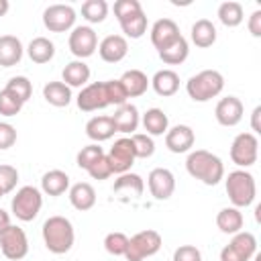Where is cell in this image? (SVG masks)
Wrapping results in <instances>:
<instances>
[{
	"mask_svg": "<svg viewBox=\"0 0 261 261\" xmlns=\"http://www.w3.org/2000/svg\"><path fill=\"white\" fill-rule=\"evenodd\" d=\"M6 90L12 92L20 102H27V100L31 98V94H33V84H31V80L24 77V75H14V77L8 80Z\"/></svg>",
	"mask_w": 261,
	"mask_h": 261,
	"instance_id": "74e56055",
	"label": "cell"
},
{
	"mask_svg": "<svg viewBox=\"0 0 261 261\" xmlns=\"http://www.w3.org/2000/svg\"><path fill=\"white\" fill-rule=\"evenodd\" d=\"M112 118V124H114V130L116 133H135L139 122H141V116H139V110L135 104H122L116 108V112L110 116Z\"/></svg>",
	"mask_w": 261,
	"mask_h": 261,
	"instance_id": "d6986e66",
	"label": "cell"
},
{
	"mask_svg": "<svg viewBox=\"0 0 261 261\" xmlns=\"http://www.w3.org/2000/svg\"><path fill=\"white\" fill-rule=\"evenodd\" d=\"M98 53L106 63H118L128 53V43L122 35H108L98 43Z\"/></svg>",
	"mask_w": 261,
	"mask_h": 261,
	"instance_id": "ac0fdd59",
	"label": "cell"
},
{
	"mask_svg": "<svg viewBox=\"0 0 261 261\" xmlns=\"http://www.w3.org/2000/svg\"><path fill=\"white\" fill-rule=\"evenodd\" d=\"M173 261H202V253L194 245H179L173 251Z\"/></svg>",
	"mask_w": 261,
	"mask_h": 261,
	"instance_id": "f6af8a7d",
	"label": "cell"
},
{
	"mask_svg": "<svg viewBox=\"0 0 261 261\" xmlns=\"http://www.w3.org/2000/svg\"><path fill=\"white\" fill-rule=\"evenodd\" d=\"M22 106H24V102H20L6 88L0 92V114H4V116H16L22 110Z\"/></svg>",
	"mask_w": 261,
	"mask_h": 261,
	"instance_id": "60d3db41",
	"label": "cell"
},
{
	"mask_svg": "<svg viewBox=\"0 0 261 261\" xmlns=\"http://www.w3.org/2000/svg\"><path fill=\"white\" fill-rule=\"evenodd\" d=\"M77 108L84 110V112H94V110H102L108 104V98H106V90H104V82H94V84H88L80 90L77 98Z\"/></svg>",
	"mask_w": 261,
	"mask_h": 261,
	"instance_id": "4fadbf2b",
	"label": "cell"
},
{
	"mask_svg": "<svg viewBox=\"0 0 261 261\" xmlns=\"http://www.w3.org/2000/svg\"><path fill=\"white\" fill-rule=\"evenodd\" d=\"M104 90H106V98H108V104H114V106H122L126 104L128 96L120 84V80H108L104 82Z\"/></svg>",
	"mask_w": 261,
	"mask_h": 261,
	"instance_id": "b9f144b4",
	"label": "cell"
},
{
	"mask_svg": "<svg viewBox=\"0 0 261 261\" xmlns=\"http://www.w3.org/2000/svg\"><path fill=\"white\" fill-rule=\"evenodd\" d=\"M257 253V239L253 232L241 230L232 234L230 243L222 247L220 251V261H249Z\"/></svg>",
	"mask_w": 261,
	"mask_h": 261,
	"instance_id": "ba28073f",
	"label": "cell"
},
{
	"mask_svg": "<svg viewBox=\"0 0 261 261\" xmlns=\"http://www.w3.org/2000/svg\"><path fill=\"white\" fill-rule=\"evenodd\" d=\"M179 37H181L179 27H177V22L171 20V18H159V20H155L153 27H151V43H153V47H155L157 51L169 47V45H171L173 41H177Z\"/></svg>",
	"mask_w": 261,
	"mask_h": 261,
	"instance_id": "2e32d148",
	"label": "cell"
},
{
	"mask_svg": "<svg viewBox=\"0 0 261 261\" xmlns=\"http://www.w3.org/2000/svg\"><path fill=\"white\" fill-rule=\"evenodd\" d=\"M192 43L200 49L212 47L216 43V27L208 18H200L192 24Z\"/></svg>",
	"mask_w": 261,
	"mask_h": 261,
	"instance_id": "4316f807",
	"label": "cell"
},
{
	"mask_svg": "<svg viewBox=\"0 0 261 261\" xmlns=\"http://www.w3.org/2000/svg\"><path fill=\"white\" fill-rule=\"evenodd\" d=\"M186 169L194 179H200L206 186H216L224 177L222 159L206 149L190 151V155L186 159Z\"/></svg>",
	"mask_w": 261,
	"mask_h": 261,
	"instance_id": "6da1fadb",
	"label": "cell"
},
{
	"mask_svg": "<svg viewBox=\"0 0 261 261\" xmlns=\"http://www.w3.org/2000/svg\"><path fill=\"white\" fill-rule=\"evenodd\" d=\"M259 114H261V106H257V108L253 110V114H251V116H253V118H251V128H253L255 133L261 130V128H259Z\"/></svg>",
	"mask_w": 261,
	"mask_h": 261,
	"instance_id": "681fc988",
	"label": "cell"
},
{
	"mask_svg": "<svg viewBox=\"0 0 261 261\" xmlns=\"http://www.w3.org/2000/svg\"><path fill=\"white\" fill-rule=\"evenodd\" d=\"M133 141V149H135V157L139 159H147L155 153V143L147 133H133L130 135Z\"/></svg>",
	"mask_w": 261,
	"mask_h": 261,
	"instance_id": "8d00e7d4",
	"label": "cell"
},
{
	"mask_svg": "<svg viewBox=\"0 0 261 261\" xmlns=\"http://www.w3.org/2000/svg\"><path fill=\"white\" fill-rule=\"evenodd\" d=\"M243 112H245L243 102L237 96L220 98L214 108V116H216L218 124H222V126H237L243 120Z\"/></svg>",
	"mask_w": 261,
	"mask_h": 261,
	"instance_id": "9a60e30c",
	"label": "cell"
},
{
	"mask_svg": "<svg viewBox=\"0 0 261 261\" xmlns=\"http://www.w3.org/2000/svg\"><path fill=\"white\" fill-rule=\"evenodd\" d=\"M147 184H149V192L155 200H167V198H171V194L175 190V177L165 167L151 169L149 177H147Z\"/></svg>",
	"mask_w": 261,
	"mask_h": 261,
	"instance_id": "5bb4252c",
	"label": "cell"
},
{
	"mask_svg": "<svg viewBox=\"0 0 261 261\" xmlns=\"http://www.w3.org/2000/svg\"><path fill=\"white\" fill-rule=\"evenodd\" d=\"M16 143V128L8 122H0V151L10 149Z\"/></svg>",
	"mask_w": 261,
	"mask_h": 261,
	"instance_id": "7dc6e473",
	"label": "cell"
},
{
	"mask_svg": "<svg viewBox=\"0 0 261 261\" xmlns=\"http://www.w3.org/2000/svg\"><path fill=\"white\" fill-rule=\"evenodd\" d=\"M41 190L47 196H61L69 190V175L61 169H51L41 177Z\"/></svg>",
	"mask_w": 261,
	"mask_h": 261,
	"instance_id": "cb8c5ba5",
	"label": "cell"
},
{
	"mask_svg": "<svg viewBox=\"0 0 261 261\" xmlns=\"http://www.w3.org/2000/svg\"><path fill=\"white\" fill-rule=\"evenodd\" d=\"M118 22H120V29H122V33H124V39H126V37H130V39H141V37L147 33V16H145L143 10L128 14V16H124V18H120Z\"/></svg>",
	"mask_w": 261,
	"mask_h": 261,
	"instance_id": "1f68e13d",
	"label": "cell"
},
{
	"mask_svg": "<svg viewBox=\"0 0 261 261\" xmlns=\"http://www.w3.org/2000/svg\"><path fill=\"white\" fill-rule=\"evenodd\" d=\"M43 24L51 33H65L75 24V10L69 4H51L43 10Z\"/></svg>",
	"mask_w": 261,
	"mask_h": 261,
	"instance_id": "8fae6325",
	"label": "cell"
},
{
	"mask_svg": "<svg viewBox=\"0 0 261 261\" xmlns=\"http://www.w3.org/2000/svg\"><path fill=\"white\" fill-rule=\"evenodd\" d=\"M247 27H249V33H251L253 37H261V10H255V12L249 16Z\"/></svg>",
	"mask_w": 261,
	"mask_h": 261,
	"instance_id": "c3c4849f",
	"label": "cell"
},
{
	"mask_svg": "<svg viewBox=\"0 0 261 261\" xmlns=\"http://www.w3.org/2000/svg\"><path fill=\"white\" fill-rule=\"evenodd\" d=\"M196 135L188 124H175L165 133V147L171 153H188L194 147Z\"/></svg>",
	"mask_w": 261,
	"mask_h": 261,
	"instance_id": "e0dca14e",
	"label": "cell"
},
{
	"mask_svg": "<svg viewBox=\"0 0 261 261\" xmlns=\"http://www.w3.org/2000/svg\"><path fill=\"white\" fill-rule=\"evenodd\" d=\"M259 155V141L255 133H241L230 145V159L239 167H251Z\"/></svg>",
	"mask_w": 261,
	"mask_h": 261,
	"instance_id": "9c48e42d",
	"label": "cell"
},
{
	"mask_svg": "<svg viewBox=\"0 0 261 261\" xmlns=\"http://www.w3.org/2000/svg\"><path fill=\"white\" fill-rule=\"evenodd\" d=\"M8 8H10L8 0H0V16H4V14L8 12Z\"/></svg>",
	"mask_w": 261,
	"mask_h": 261,
	"instance_id": "816d5d0a",
	"label": "cell"
},
{
	"mask_svg": "<svg viewBox=\"0 0 261 261\" xmlns=\"http://www.w3.org/2000/svg\"><path fill=\"white\" fill-rule=\"evenodd\" d=\"M149 82H151L153 90L163 98L165 96H173L179 90V75L173 69H159Z\"/></svg>",
	"mask_w": 261,
	"mask_h": 261,
	"instance_id": "d4e9b609",
	"label": "cell"
},
{
	"mask_svg": "<svg viewBox=\"0 0 261 261\" xmlns=\"http://www.w3.org/2000/svg\"><path fill=\"white\" fill-rule=\"evenodd\" d=\"M43 241L45 247L53 253V255H63L73 247L75 241V230L69 218L65 216H49L43 222Z\"/></svg>",
	"mask_w": 261,
	"mask_h": 261,
	"instance_id": "7a4b0ae2",
	"label": "cell"
},
{
	"mask_svg": "<svg viewBox=\"0 0 261 261\" xmlns=\"http://www.w3.org/2000/svg\"><path fill=\"white\" fill-rule=\"evenodd\" d=\"M120 84L126 92L128 98H137V96H143L147 92V88L151 86L147 73H143L141 69H126L122 75H120Z\"/></svg>",
	"mask_w": 261,
	"mask_h": 261,
	"instance_id": "7402d4cb",
	"label": "cell"
},
{
	"mask_svg": "<svg viewBox=\"0 0 261 261\" xmlns=\"http://www.w3.org/2000/svg\"><path fill=\"white\" fill-rule=\"evenodd\" d=\"M243 222H245L243 212L239 208H234V206H226V208H222L216 214V226L224 234H237V232H241Z\"/></svg>",
	"mask_w": 261,
	"mask_h": 261,
	"instance_id": "484cf974",
	"label": "cell"
},
{
	"mask_svg": "<svg viewBox=\"0 0 261 261\" xmlns=\"http://www.w3.org/2000/svg\"><path fill=\"white\" fill-rule=\"evenodd\" d=\"M8 224H10V216H8V212H6V210H2V208H0V232H2Z\"/></svg>",
	"mask_w": 261,
	"mask_h": 261,
	"instance_id": "f907efd6",
	"label": "cell"
},
{
	"mask_svg": "<svg viewBox=\"0 0 261 261\" xmlns=\"http://www.w3.org/2000/svg\"><path fill=\"white\" fill-rule=\"evenodd\" d=\"M245 18V12H243V4L241 2H234V0H226L218 6V20L224 24V27H239Z\"/></svg>",
	"mask_w": 261,
	"mask_h": 261,
	"instance_id": "836d02e7",
	"label": "cell"
},
{
	"mask_svg": "<svg viewBox=\"0 0 261 261\" xmlns=\"http://www.w3.org/2000/svg\"><path fill=\"white\" fill-rule=\"evenodd\" d=\"M0 251L6 259L10 261H20L27 257L29 253V239L27 232L20 226L8 224L2 232H0Z\"/></svg>",
	"mask_w": 261,
	"mask_h": 261,
	"instance_id": "52a82bcc",
	"label": "cell"
},
{
	"mask_svg": "<svg viewBox=\"0 0 261 261\" xmlns=\"http://www.w3.org/2000/svg\"><path fill=\"white\" fill-rule=\"evenodd\" d=\"M104 155V149L98 145V143H92V145H86V147H82V151L77 153V157H75V161H77V167H82V169H90L100 157Z\"/></svg>",
	"mask_w": 261,
	"mask_h": 261,
	"instance_id": "f35d334b",
	"label": "cell"
},
{
	"mask_svg": "<svg viewBox=\"0 0 261 261\" xmlns=\"http://www.w3.org/2000/svg\"><path fill=\"white\" fill-rule=\"evenodd\" d=\"M22 43L14 35H2L0 37V65L12 67L22 59Z\"/></svg>",
	"mask_w": 261,
	"mask_h": 261,
	"instance_id": "44dd1931",
	"label": "cell"
},
{
	"mask_svg": "<svg viewBox=\"0 0 261 261\" xmlns=\"http://www.w3.org/2000/svg\"><path fill=\"white\" fill-rule=\"evenodd\" d=\"M61 77H63V84L69 88H84L88 86V80H90V67L82 59H75L63 67Z\"/></svg>",
	"mask_w": 261,
	"mask_h": 261,
	"instance_id": "603a6c76",
	"label": "cell"
},
{
	"mask_svg": "<svg viewBox=\"0 0 261 261\" xmlns=\"http://www.w3.org/2000/svg\"><path fill=\"white\" fill-rule=\"evenodd\" d=\"M88 173L94 177V179H106V177H110L112 175V167H110V161H108V157H106V153L88 169Z\"/></svg>",
	"mask_w": 261,
	"mask_h": 261,
	"instance_id": "bcb514c9",
	"label": "cell"
},
{
	"mask_svg": "<svg viewBox=\"0 0 261 261\" xmlns=\"http://www.w3.org/2000/svg\"><path fill=\"white\" fill-rule=\"evenodd\" d=\"M161 234L157 230H141L137 234H133L128 239V247H126V253L124 257L128 261H143L145 257H151L155 255L159 249H161Z\"/></svg>",
	"mask_w": 261,
	"mask_h": 261,
	"instance_id": "8992f818",
	"label": "cell"
},
{
	"mask_svg": "<svg viewBox=\"0 0 261 261\" xmlns=\"http://www.w3.org/2000/svg\"><path fill=\"white\" fill-rule=\"evenodd\" d=\"M67 45H69V51L77 59H86V57L94 55V51L98 49V35H96V31L92 27L80 24V27L71 29Z\"/></svg>",
	"mask_w": 261,
	"mask_h": 261,
	"instance_id": "30bf717a",
	"label": "cell"
},
{
	"mask_svg": "<svg viewBox=\"0 0 261 261\" xmlns=\"http://www.w3.org/2000/svg\"><path fill=\"white\" fill-rule=\"evenodd\" d=\"M27 53H29V57H31L33 63H47V61H51L53 55H55V45H53V41H49L47 37H35V39L29 43Z\"/></svg>",
	"mask_w": 261,
	"mask_h": 261,
	"instance_id": "4dcf8cb0",
	"label": "cell"
},
{
	"mask_svg": "<svg viewBox=\"0 0 261 261\" xmlns=\"http://www.w3.org/2000/svg\"><path fill=\"white\" fill-rule=\"evenodd\" d=\"M82 16L96 24V22H102L106 16H108V4L106 0H86L82 4Z\"/></svg>",
	"mask_w": 261,
	"mask_h": 261,
	"instance_id": "d590c367",
	"label": "cell"
},
{
	"mask_svg": "<svg viewBox=\"0 0 261 261\" xmlns=\"http://www.w3.org/2000/svg\"><path fill=\"white\" fill-rule=\"evenodd\" d=\"M108 161H110V167H112V173H126L130 171L133 163H135V149H133V141L130 137H122L118 141H114V145L110 147L108 151Z\"/></svg>",
	"mask_w": 261,
	"mask_h": 261,
	"instance_id": "7c38bea8",
	"label": "cell"
},
{
	"mask_svg": "<svg viewBox=\"0 0 261 261\" xmlns=\"http://www.w3.org/2000/svg\"><path fill=\"white\" fill-rule=\"evenodd\" d=\"M145 190V184H143V177L137 175V173H120L118 179L114 181V192H130L135 198H139Z\"/></svg>",
	"mask_w": 261,
	"mask_h": 261,
	"instance_id": "e575fe53",
	"label": "cell"
},
{
	"mask_svg": "<svg viewBox=\"0 0 261 261\" xmlns=\"http://www.w3.org/2000/svg\"><path fill=\"white\" fill-rule=\"evenodd\" d=\"M159 53V59L167 65H179L188 59V53H190V47H188V41L184 37H179L177 41H173L169 47L157 51Z\"/></svg>",
	"mask_w": 261,
	"mask_h": 261,
	"instance_id": "d6a6232c",
	"label": "cell"
},
{
	"mask_svg": "<svg viewBox=\"0 0 261 261\" xmlns=\"http://www.w3.org/2000/svg\"><path fill=\"white\" fill-rule=\"evenodd\" d=\"M224 188L228 194V200L232 202L234 208H247L253 204L255 196H257V186H255V177L245 171V169H234L226 175L224 179Z\"/></svg>",
	"mask_w": 261,
	"mask_h": 261,
	"instance_id": "277c9868",
	"label": "cell"
},
{
	"mask_svg": "<svg viewBox=\"0 0 261 261\" xmlns=\"http://www.w3.org/2000/svg\"><path fill=\"white\" fill-rule=\"evenodd\" d=\"M224 88V77L216 69H202L186 82V92L194 102H208L216 98Z\"/></svg>",
	"mask_w": 261,
	"mask_h": 261,
	"instance_id": "3957f363",
	"label": "cell"
},
{
	"mask_svg": "<svg viewBox=\"0 0 261 261\" xmlns=\"http://www.w3.org/2000/svg\"><path fill=\"white\" fill-rule=\"evenodd\" d=\"M43 98L57 108H63L71 102V88L65 86L63 82H49L43 86Z\"/></svg>",
	"mask_w": 261,
	"mask_h": 261,
	"instance_id": "f546056e",
	"label": "cell"
},
{
	"mask_svg": "<svg viewBox=\"0 0 261 261\" xmlns=\"http://www.w3.org/2000/svg\"><path fill=\"white\" fill-rule=\"evenodd\" d=\"M126 247H128V237L124 232H108L106 239H104V249L110 253V255H124L126 253Z\"/></svg>",
	"mask_w": 261,
	"mask_h": 261,
	"instance_id": "ab89813d",
	"label": "cell"
},
{
	"mask_svg": "<svg viewBox=\"0 0 261 261\" xmlns=\"http://www.w3.org/2000/svg\"><path fill=\"white\" fill-rule=\"evenodd\" d=\"M69 202L75 210L86 212V210L94 208V204H96V190L88 181H77L69 188Z\"/></svg>",
	"mask_w": 261,
	"mask_h": 261,
	"instance_id": "ffe728a7",
	"label": "cell"
},
{
	"mask_svg": "<svg viewBox=\"0 0 261 261\" xmlns=\"http://www.w3.org/2000/svg\"><path fill=\"white\" fill-rule=\"evenodd\" d=\"M139 10H143L139 0H116L114 2V16H116V20L133 14V12H139Z\"/></svg>",
	"mask_w": 261,
	"mask_h": 261,
	"instance_id": "ee69618b",
	"label": "cell"
},
{
	"mask_svg": "<svg viewBox=\"0 0 261 261\" xmlns=\"http://www.w3.org/2000/svg\"><path fill=\"white\" fill-rule=\"evenodd\" d=\"M41 206H43V196L41 190H37L35 186H22L10 202L12 214L22 222L35 220L37 214L41 212Z\"/></svg>",
	"mask_w": 261,
	"mask_h": 261,
	"instance_id": "5b68a950",
	"label": "cell"
},
{
	"mask_svg": "<svg viewBox=\"0 0 261 261\" xmlns=\"http://www.w3.org/2000/svg\"><path fill=\"white\" fill-rule=\"evenodd\" d=\"M143 126L147 130L149 137H159L165 135L169 128V118L161 108H149L143 114Z\"/></svg>",
	"mask_w": 261,
	"mask_h": 261,
	"instance_id": "f1b7e54d",
	"label": "cell"
},
{
	"mask_svg": "<svg viewBox=\"0 0 261 261\" xmlns=\"http://www.w3.org/2000/svg\"><path fill=\"white\" fill-rule=\"evenodd\" d=\"M16 181H18V171L16 167L8 165V163H2L0 165V190L4 194L12 192L16 188Z\"/></svg>",
	"mask_w": 261,
	"mask_h": 261,
	"instance_id": "7bdbcfd3",
	"label": "cell"
},
{
	"mask_svg": "<svg viewBox=\"0 0 261 261\" xmlns=\"http://www.w3.org/2000/svg\"><path fill=\"white\" fill-rule=\"evenodd\" d=\"M114 124H112V118L110 116H94L86 122V135L94 141V143H102V141H108L112 135H114Z\"/></svg>",
	"mask_w": 261,
	"mask_h": 261,
	"instance_id": "83f0119b",
	"label": "cell"
},
{
	"mask_svg": "<svg viewBox=\"0 0 261 261\" xmlns=\"http://www.w3.org/2000/svg\"><path fill=\"white\" fill-rule=\"evenodd\" d=\"M2 196H4V192H2V190H0V198H2Z\"/></svg>",
	"mask_w": 261,
	"mask_h": 261,
	"instance_id": "f5cc1de1",
	"label": "cell"
}]
</instances>
